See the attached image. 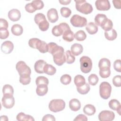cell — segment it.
Listing matches in <instances>:
<instances>
[{
    "instance_id": "6da1fadb",
    "label": "cell",
    "mask_w": 121,
    "mask_h": 121,
    "mask_svg": "<svg viewBox=\"0 0 121 121\" xmlns=\"http://www.w3.org/2000/svg\"><path fill=\"white\" fill-rule=\"evenodd\" d=\"M48 52L52 55L54 62L58 66L62 65L66 61L64 48L53 42L48 43Z\"/></svg>"
},
{
    "instance_id": "7a4b0ae2",
    "label": "cell",
    "mask_w": 121,
    "mask_h": 121,
    "mask_svg": "<svg viewBox=\"0 0 121 121\" xmlns=\"http://www.w3.org/2000/svg\"><path fill=\"white\" fill-rule=\"evenodd\" d=\"M28 44L30 47L38 50L42 53L48 52V44L39 39L36 38L30 39L29 40Z\"/></svg>"
},
{
    "instance_id": "3957f363",
    "label": "cell",
    "mask_w": 121,
    "mask_h": 121,
    "mask_svg": "<svg viewBox=\"0 0 121 121\" xmlns=\"http://www.w3.org/2000/svg\"><path fill=\"white\" fill-rule=\"evenodd\" d=\"M74 1L76 3V9L79 12L87 15L92 12V6L85 0H74Z\"/></svg>"
},
{
    "instance_id": "277c9868",
    "label": "cell",
    "mask_w": 121,
    "mask_h": 121,
    "mask_svg": "<svg viewBox=\"0 0 121 121\" xmlns=\"http://www.w3.org/2000/svg\"><path fill=\"white\" fill-rule=\"evenodd\" d=\"M65 107V102L62 99H53L49 104V110L54 112L62 111Z\"/></svg>"
},
{
    "instance_id": "5b68a950",
    "label": "cell",
    "mask_w": 121,
    "mask_h": 121,
    "mask_svg": "<svg viewBox=\"0 0 121 121\" xmlns=\"http://www.w3.org/2000/svg\"><path fill=\"white\" fill-rule=\"evenodd\" d=\"M80 63V70L84 73H89L92 69V61L88 56H83L79 60Z\"/></svg>"
},
{
    "instance_id": "8992f818",
    "label": "cell",
    "mask_w": 121,
    "mask_h": 121,
    "mask_svg": "<svg viewBox=\"0 0 121 121\" xmlns=\"http://www.w3.org/2000/svg\"><path fill=\"white\" fill-rule=\"evenodd\" d=\"M112 86L107 82H103L99 86V94L100 96L104 99H107L111 95Z\"/></svg>"
},
{
    "instance_id": "52a82bcc",
    "label": "cell",
    "mask_w": 121,
    "mask_h": 121,
    "mask_svg": "<svg viewBox=\"0 0 121 121\" xmlns=\"http://www.w3.org/2000/svg\"><path fill=\"white\" fill-rule=\"evenodd\" d=\"M16 69L20 77H25L30 76L31 70L30 68L23 61H19L16 66Z\"/></svg>"
},
{
    "instance_id": "ba28073f",
    "label": "cell",
    "mask_w": 121,
    "mask_h": 121,
    "mask_svg": "<svg viewBox=\"0 0 121 121\" xmlns=\"http://www.w3.org/2000/svg\"><path fill=\"white\" fill-rule=\"evenodd\" d=\"M71 25L76 27H82L87 24L86 19L78 14H75L71 17L70 20Z\"/></svg>"
},
{
    "instance_id": "9c48e42d",
    "label": "cell",
    "mask_w": 121,
    "mask_h": 121,
    "mask_svg": "<svg viewBox=\"0 0 121 121\" xmlns=\"http://www.w3.org/2000/svg\"><path fill=\"white\" fill-rule=\"evenodd\" d=\"M70 27L68 24L66 23H61L58 25L55 26L52 29V32L53 35L60 36L63 33L64 31L68 28Z\"/></svg>"
},
{
    "instance_id": "30bf717a",
    "label": "cell",
    "mask_w": 121,
    "mask_h": 121,
    "mask_svg": "<svg viewBox=\"0 0 121 121\" xmlns=\"http://www.w3.org/2000/svg\"><path fill=\"white\" fill-rule=\"evenodd\" d=\"M1 101L2 105L7 109L12 108L15 104V99L13 95H4Z\"/></svg>"
},
{
    "instance_id": "8fae6325",
    "label": "cell",
    "mask_w": 121,
    "mask_h": 121,
    "mask_svg": "<svg viewBox=\"0 0 121 121\" xmlns=\"http://www.w3.org/2000/svg\"><path fill=\"white\" fill-rule=\"evenodd\" d=\"M114 113L111 111H103L98 115V119L100 121H112L114 120Z\"/></svg>"
},
{
    "instance_id": "7c38bea8",
    "label": "cell",
    "mask_w": 121,
    "mask_h": 121,
    "mask_svg": "<svg viewBox=\"0 0 121 121\" xmlns=\"http://www.w3.org/2000/svg\"><path fill=\"white\" fill-rule=\"evenodd\" d=\"M95 5L96 9L100 11L108 10L111 8L110 2L108 0H97Z\"/></svg>"
},
{
    "instance_id": "4fadbf2b",
    "label": "cell",
    "mask_w": 121,
    "mask_h": 121,
    "mask_svg": "<svg viewBox=\"0 0 121 121\" xmlns=\"http://www.w3.org/2000/svg\"><path fill=\"white\" fill-rule=\"evenodd\" d=\"M1 50L5 54L11 53L14 48L13 43L10 41H6L1 45Z\"/></svg>"
},
{
    "instance_id": "5bb4252c",
    "label": "cell",
    "mask_w": 121,
    "mask_h": 121,
    "mask_svg": "<svg viewBox=\"0 0 121 121\" xmlns=\"http://www.w3.org/2000/svg\"><path fill=\"white\" fill-rule=\"evenodd\" d=\"M47 16L49 21L52 23L56 22L59 18L57 10L54 8H52L48 11Z\"/></svg>"
},
{
    "instance_id": "9a60e30c",
    "label": "cell",
    "mask_w": 121,
    "mask_h": 121,
    "mask_svg": "<svg viewBox=\"0 0 121 121\" xmlns=\"http://www.w3.org/2000/svg\"><path fill=\"white\" fill-rule=\"evenodd\" d=\"M8 17L12 21H17L21 17L20 12L17 9H12L8 13Z\"/></svg>"
},
{
    "instance_id": "2e32d148",
    "label": "cell",
    "mask_w": 121,
    "mask_h": 121,
    "mask_svg": "<svg viewBox=\"0 0 121 121\" xmlns=\"http://www.w3.org/2000/svg\"><path fill=\"white\" fill-rule=\"evenodd\" d=\"M111 62L110 60L107 58L101 59L98 63V67L101 70H105L110 69Z\"/></svg>"
},
{
    "instance_id": "e0dca14e",
    "label": "cell",
    "mask_w": 121,
    "mask_h": 121,
    "mask_svg": "<svg viewBox=\"0 0 121 121\" xmlns=\"http://www.w3.org/2000/svg\"><path fill=\"white\" fill-rule=\"evenodd\" d=\"M62 38L64 40L68 42H71L73 41L74 38V34L71 30L70 27L65 29L62 34Z\"/></svg>"
},
{
    "instance_id": "ac0fdd59",
    "label": "cell",
    "mask_w": 121,
    "mask_h": 121,
    "mask_svg": "<svg viewBox=\"0 0 121 121\" xmlns=\"http://www.w3.org/2000/svg\"><path fill=\"white\" fill-rule=\"evenodd\" d=\"M109 107L113 110L116 111L119 114L121 115V105L119 101L116 99H112L109 102Z\"/></svg>"
},
{
    "instance_id": "d6986e66",
    "label": "cell",
    "mask_w": 121,
    "mask_h": 121,
    "mask_svg": "<svg viewBox=\"0 0 121 121\" xmlns=\"http://www.w3.org/2000/svg\"><path fill=\"white\" fill-rule=\"evenodd\" d=\"M71 52L75 56H78L82 53L83 50L82 45L79 43H74L70 48Z\"/></svg>"
},
{
    "instance_id": "ffe728a7",
    "label": "cell",
    "mask_w": 121,
    "mask_h": 121,
    "mask_svg": "<svg viewBox=\"0 0 121 121\" xmlns=\"http://www.w3.org/2000/svg\"><path fill=\"white\" fill-rule=\"evenodd\" d=\"M47 63L43 60H39L35 62L34 65L35 71L39 74H43V68Z\"/></svg>"
},
{
    "instance_id": "44dd1931",
    "label": "cell",
    "mask_w": 121,
    "mask_h": 121,
    "mask_svg": "<svg viewBox=\"0 0 121 121\" xmlns=\"http://www.w3.org/2000/svg\"><path fill=\"white\" fill-rule=\"evenodd\" d=\"M69 107L72 111H78L81 108V103L77 99H72L69 102Z\"/></svg>"
},
{
    "instance_id": "7402d4cb",
    "label": "cell",
    "mask_w": 121,
    "mask_h": 121,
    "mask_svg": "<svg viewBox=\"0 0 121 121\" xmlns=\"http://www.w3.org/2000/svg\"><path fill=\"white\" fill-rule=\"evenodd\" d=\"M86 29L90 35H94L98 31V27L93 22H90L86 26Z\"/></svg>"
},
{
    "instance_id": "603a6c76",
    "label": "cell",
    "mask_w": 121,
    "mask_h": 121,
    "mask_svg": "<svg viewBox=\"0 0 121 121\" xmlns=\"http://www.w3.org/2000/svg\"><path fill=\"white\" fill-rule=\"evenodd\" d=\"M48 85L45 84H41L37 86L36 89V94L39 96H43L46 95L48 92Z\"/></svg>"
},
{
    "instance_id": "cb8c5ba5",
    "label": "cell",
    "mask_w": 121,
    "mask_h": 121,
    "mask_svg": "<svg viewBox=\"0 0 121 121\" xmlns=\"http://www.w3.org/2000/svg\"><path fill=\"white\" fill-rule=\"evenodd\" d=\"M83 111L84 113L86 114L88 116H91L94 115L95 113L96 109L93 105L91 104H87L84 107Z\"/></svg>"
},
{
    "instance_id": "d4e9b609",
    "label": "cell",
    "mask_w": 121,
    "mask_h": 121,
    "mask_svg": "<svg viewBox=\"0 0 121 121\" xmlns=\"http://www.w3.org/2000/svg\"><path fill=\"white\" fill-rule=\"evenodd\" d=\"M107 18H108L105 15L103 14H98L95 17V24L101 26Z\"/></svg>"
},
{
    "instance_id": "484cf974",
    "label": "cell",
    "mask_w": 121,
    "mask_h": 121,
    "mask_svg": "<svg viewBox=\"0 0 121 121\" xmlns=\"http://www.w3.org/2000/svg\"><path fill=\"white\" fill-rule=\"evenodd\" d=\"M11 31L12 34L14 35L19 36L22 34L23 32V28L21 25L19 24H15L11 27Z\"/></svg>"
},
{
    "instance_id": "4316f807",
    "label": "cell",
    "mask_w": 121,
    "mask_h": 121,
    "mask_svg": "<svg viewBox=\"0 0 121 121\" xmlns=\"http://www.w3.org/2000/svg\"><path fill=\"white\" fill-rule=\"evenodd\" d=\"M17 120L18 121H34V118L31 115L25 114L24 112H21L17 115Z\"/></svg>"
},
{
    "instance_id": "83f0119b",
    "label": "cell",
    "mask_w": 121,
    "mask_h": 121,
    "mask_svg": "<svg viewBox=\"0 0 121 121\" xmlns=\"http://www.w3.org/2000/svg\"><path fill=\"white\" fill-rule=\"evenodd\" d=\"M43 72L47 75H53L56 73V69L52 65L46 63L44 66Z\"/></svg>"
},
{
    "instance_id": "f1b7e54d",
    "label": "cell",
    "mask_w": 121,
    "mask_h": 121,
    "mask_svg": "<svg viewBox=\"0 0 121 121\" xmlns=\"http://www.w3.org/2000/svg\"><path fill=\"white\" fill-rule=\"evenodd\" d=\"M104 36L106 39H107V40L110 41H113L116 38L117 36V34L115 29H112L110 31L105 32Z\"/></svg>"
},
{
    "instance_id": "f546056e",
    "label": "cell",
    "mask_w": 121,
    "mask_h": 121,
    "mask_svg": "<svg viewBox=\"0 0 121 121\" xmlns=\"http://www.w3.org/2000/svg\"><path fill=\"white\" fill-rule=\"evenodd\" d=\"M74 81L77 87H79L83 86L86 83L85 78L81 75H77L74 79Z\"/></svg>"
},
{
    "instance_id": "4dcf8cb0",
    "label": "cell",
    "mask_w": 121,
    "mask_h": 121,
    "mask_svg": "<svg viewBox=\"0 0 121 121\" xmlns=\"http://www.w3.org/2000/svg\"><path fill=\"white\" fill-rule=\"evenodd\" d=\"M90 87L89 84L86 83L81 86L77 87V89L78 92L81 95L86 94L90 91Z\"/></svg>"
},
{
    "instance_id": "1f68e13d",
    "label": "cell",
    "mask_w": 121,
    "mask_h": 121,
    "mask_svg": "<svg viewBox=\"0 0 121 121\" xmlns=\"http://www.w3.org/2000/svg\"><path fill=\"white\" fill-rule=\"evenodd\" d=\"M74 38L78 41H83L86 38V35L83 30H79L74 34Z\"/></svg>"
},
{
    "instance_id": "d6a6232c",
    "label": "cell",
    "mask_w": 121,
    "mask_h": 121,
    "mask_svg": "<svg viewBox=\"0 0 121 121\" xmlns=\"http://www.w3.org/2000/svg\"><path fill=\"white\" fill-rule=\"evenodd\" d=\"M113 24L111 20L107 18L105 21L101 26V28L104 29L105 32H107L111 30L112 28Z\"/></svg>"
},
{
    "instance_id": "836d02e7",
    "label": "cell",
    "mask_w": 121,
    "mask_h": 121,
    "mask_svg": "<svg viewBox=\"0 0 121 121\" xmlns=\"http://www.w3.org/2000/svg\"><path fill=\"white\" fill-rule=\"evenodd\" d=\"M2 92L4 95H13L14 89L13 87L9 84L5 85L2 88Z\"/></svg>"
},
{
    "instance_id": "e575fe53",
    "label": "cell",
    "mask_w": 121,
    "mask_h": 121,
    "mask_svg": "<svg viewBox=\"0 0 121 121\" xmlns=\"http://www.w3.org/2000/svg\"><path fill=\"white\" fill-rule=\"evenodd\" d=\"M88 81L90 85L92 86H95L97 84L99 81V78L96 74H92L88 77Z\"/></svg>"
},
{
    "instance_id": "d590c367",
    "label": "cell",
    "mask_w": 121,
    "mask_h": 121,
    "mask_svg": "<svg viewBox=\"0 0 121 121\" xmlns=\"http://www.w3.org/2000/svg\"><path fill=\"white\" fill-rule=\"evenodd\" d=\"M31 4L35 10L41 9L44 7L43 2L41 0H33L31 2Z\"/></svg>"
},
{
    "instance_id": "8d00e7d4",
    "label": "cell",
    "mask_w": 121,
    "mask_h": 121,
    "mask_svg": "<svg viewBox=\"0 0 121 121\" xmlns=\"http://www.w3.org/2000/svg\"><path fill=\"white\" fill-rule=\"evenodd\" d=\"M35 83L37 86L41 84H45L48 85L49 84V80L48 78L43 76H39L36 78Z\"/></svg>"
},
{
    "instance_id": "74e56055",
    "label": "cell",
    "mask_w": 121,
    "mask_h": 121,
    "mask_svg": "<svg viewBox=\"0 0 121 121\" xmlns=\"http://www.w3.org/2000/svg\"><path fill=\"white\" fill-rule=\"evenodd\" d=\"M60 81L62 84L67 85L71 82V78L70 76L68 74H64L60 77Z\"/></svg>"
},
{
    "instance_id": "f35d334b",
    "label": "cell",
    "mask_w": 121,
    "mask_h": 121,
    "mask_svg": "<svg viewBox=\"0 0 121 121\" xmlns=\"http://www.w3.org/2000/svg\"><path fill=\"white\" fill-rule=\"evenodd\" d=\"M39 29L42 31H45L48 30L49 27V23L46 19L42 21L38 24Z\"/></svg>"
},
{
    "instance_id": "ab89813d",
    "label": "cell",
    "mask_w": 121,
    "mask_h": 121,
    "mask_svg": "<svg viewBox=\"0 0 121 121\" xmlns=\"http://www.w3.org/2000/svg\"><path fill=\"white\" fill-rule=\"evenodd\" d=\"M66 62L68 64L73 63L75 60V58L74 56L72 55L71 52L69 50H67L66 52Z\"/></svg>"
},
{
    "instance_id": "60d3db41",
    "label": "cell",
    "mask_w": 121,
    "mask_h": 121,
    "mask_svg": "<svg viewBox=\"0 0 121 121\" xmlns=\"http://www.w3.org/2000/svg\"><path fill=\"white\" fill-rule=\"evenodd\" d=\"M60 12L62 17L67 18L70 16L71 11L67 7H62L60 9Z\"/></svg>"
},
{
    "instance_id": "b9f144b4",
    "label": "cell",
    "mask_w": 121,
    "mask_h": 121,
    "mask_svg": "<svg viewBox=\"0 0 121 121\" xmlns=\"http://www.w3.org/2000/svg\"><path fill=\"white\" fill-rule=\"evenodd\" d=\"M46 19V17L44 16V15L41 13H39L36 14L34 17V20L35 21V23L38 25L39 23L42 22V21Z\"/></svg>"
},
{
    "instance_id": "7bdbcfd3",
    "label": "cell",
    "mask_w": 121,
    "mask_h": 121,
    "mask_svg": "<svg viewBox=\"0 0 121 121\" xmlns=\"http://www.w3.org/2000/svg\"><path fill=\"white\" fill-rule=\"evenodd\" d=\"M112 84L116 87L121 86V77L120 75H116L113 78Z\"/></svg>"
},
{
    "instance_id": "ee69618b",
    "label": "cell",
    "mask_w": 121,
    "mask_h": 121,
    "mask_svg": "<svg viewBox=\"0 0 121 121\" xmlns=\"http://www.w3.org/2000/svg\"><path fill=\"white\" fill-rule=\"evenodd\" d=\"M31 81L30 76L25 77H20L19 82L23 85H26L29 84Z\"/></svg>"
},
{
    "instance_id": "f6af8a7d",
    "label": "cell",
    "mask_w": 121,
    "mask_h": 121,
    "mask_svg": "<svg viewBox=\"0 0 121 121\" xmlns=\"http://www.w3.org/2000/svg\"><path fill=\"white\" fill-rule=\"evenodd\" d=\"M9 36V32L7 29L0 28V38L1 39H5Z\"/></svg>"
},
{
    "instance_id": "bcb514c9",
    "label": "cell",
    "mask_w": 121,
    "mask_h": 121,
    "mask_svg": "<svg viewBox=\"0 0 121 121\" xmlns=\"http://www.w3.org/2000/svg\"><path fill=\"white\" fill-rule=\"evenodd\" d=\"M99 75H100V77L103 78H107L111 75V70H110V69L105 70H100Z\"/></svg>"
},
{
    "instance_id": "7dc6e473",
    "label": "cell",
    "mask_w": 121,
    "mask_h": 121,
    "mask_svg": "<svg viewBox=\"0 0 121 121\" xmlns=\"http://www.w3.org/2000/svg\"><path fill=\"white\" fill-rule=\"evenodd\" d=\"M113 68L114 69L118 72H121V63L120 60H116L113 63Z\"/></svg>"
},
{
    "instance_id": "c3c4849f",
    "label": "cell",
    "mask_w": 121,
    "mask_h": 121,
    "mask_svg": "<svg viewBox=\"0 0 121 121\" xmlns=\"http://www.w3.org/2000/svg\"><path fill=\"white\" fill-rule=\"evenodd\" d=\"M25 8L26 10L29 13H33L36 11V10L34 9V8L32 6L31 3H28L26 4Z\"/></svg>"
},
{
    "instance_id": "681fc988",
    "label": "cell",
    "mask_w": 121,
    "mask_h": 121,
    "mask_svg": "<svg viewBox=\"0 0 121 121\" xmlns=\"http://www.w3.org/2000/svg\"><path fill=\"white\" fill-rule=\"evenodd\" d=\"M9 26L8 22L6 20L3 18H0V28L7 29Z\"/></svg>"
},
{
    "instance_id": "f907efd6",
    "label": "cell",
    "mask_w": 121,
    "mask_h": 121,
    "mask_svg": "<svg viewBox=\"0 0 121 121\" xmlns=\"http://www.w3.org/2000/svg\"><path fill=\"white\" fill-rule=\"evenodd\" d=\"M74 121H87V118L86 116L84 114L78 115L74 119Z\"/></svg>"
},
{
    "instance_id": "816d5d0a",
    "label": "cell",
    "mask_w": 121,
    "mask_h": 121,
    "mask_svg": "<svg viewBox=\"0 0 121 121\" xmlns=\"http://www.w3.org/2000/svg\"><path fill=\"white\" fill-rule=\"evenodd\" d=\"M43 121H55V119L53 115L51 114H46L44 115L42 119Z\"/></svg>"
},
{
    "instance_id": "f5cc1de1",
    "label": "cell",
    "mask_w": 121,
    "mask_h": 121,
    "mask_svg": "<svg viewBox=\"0 0 121 121\" xmlns=\"http://www.w3.org/2000/svg\"><path fill=\"white\" fill-rule=\"evenodd\" d=\"M121 0H112L114 7L117 9H121Z\"/></svg>"
},
{
    "instance_id": "db71d44e",
    "label": "cell",
    "mask_w": 121,
    "mask_h": 121,
    "mask_svg": "<svg viewBox=\"0 0 121 121\" xmlns=\"http://www.w3.org/2000/svg\"><path fill=\"white\" fill-rule=\"evenodd\" d=\"M59 2L62 5H68L71 2L70 0H59Z\"/></svg>"
},
{
    "instance_id": "11a10c76",
    "label": "cell",
    "mask_w": 121,
    "mask_h": 121,
    "mask_svg": "<svg viewBox=\"0 0 121 121\" xmlns=\"http://www.w3.org/2000/svg\"><path fill=\"white\" fill-rule=\"evenodd\" d=\"M0 120L1 121H8V118L7 116L5 115H2L0 116Z\"/></svg>"
}]
</instances>
